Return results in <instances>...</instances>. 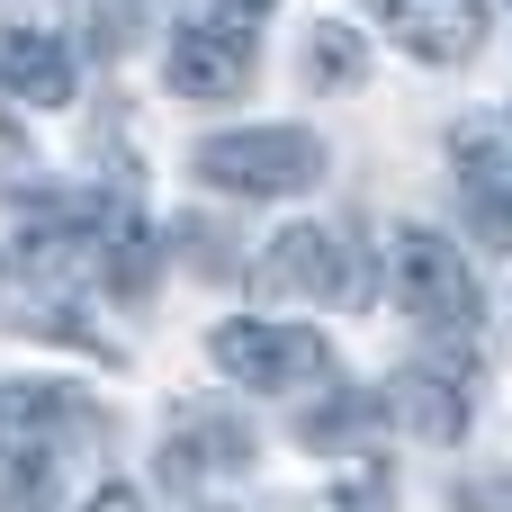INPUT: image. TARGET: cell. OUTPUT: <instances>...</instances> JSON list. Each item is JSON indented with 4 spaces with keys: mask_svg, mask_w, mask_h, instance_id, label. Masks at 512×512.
<instances>
[{
    "mask_svg": "<svg viewBox=\"0 0 512 512\" xmlns=\"http://www.w3.org/2000/svg\"><path fill=\"white\" fill-rule=\"evenodd\" d=\"M198 180L225 198H297L324 180V135L306 126H243V135H207L198 144Z\"/></svg>",
    "mask_w": 512,
    "mask_h": 512,
    "instance_id": "cell-2",
    "label": "cell"
},
{
    "mask_svg": "<svg viewBox=\"0 0 512 512\" xmlns=\"http://www.w3.org/2000/svg\"><path fill=\"white\" fill-rule=\"evenodd\" d=\"M0 423H9L18 477H45V468H54V432L72 423V396H63V387H9V396H0Z\"/></svg>",
    "mask_w": 512,
    "mask_h": 512,
    "instance_id": "cell-9",
    "label": "cell"
},
{
    "mask_svg": "<svg viewBox=\"0 0 512 512\" xmlns=\"http://www.w3.org/2000/svg\"><path fill=\"white\" fill-rule=\"evenodd\" d=\"M396 306L441 351L477 342V270H468V252L450 234H432V225H405L396 234Z\"/></svg>",
    "mask_w": 512,
    "mask_h": 512,
    "instance_id": "cell-1",
    "label": "cell"
},
{
    "mask_svg": "<svg viewBox=\"0 0 512 512\" xmlns=\"http://www.w3.org/2000/svg\"><path fill=\"white\" fill-rule=\"evenodd\" d=\"M387 495H396V477H387V459H360L342 486H333V504L324 512H387Z\"/></svg>",
    "mask_w": 512,
    "mask_h": 512,
    "instance_id": "cell-13",
    "label": "cell"
},
{
    "mask_svg": "<svg viewBox=\"0 0 512 512\" xmlns=\"http://www.w3.org/2000/svg\"><path fill=\"white\" fill-rule=\"evenodd\" d=\"M216 369L234 378V387H261V396H279V387H315L324 369H333V342L315 333V324H216Z\"/></svg>",
    "mask_w": 512,
    "mask_h": 512,
    "instance_id": "cell-3",
    "label": "cell"
},
{
    "mask_svg": "<svg viewBox=\"0 0 512 512\" xmlns=\"http://www.w3.org/2000/svg\"><path fill=\"white\" fill-rule=\"evenodd\" d=\"M0 90L27 99V108H63L72 99V54L54 27H9L0 36Z\"/></svg>",
    "mask_w": 512,
    "mask_h": 512,
    "instance_id": "cell-8",
    "label": "cell"
},
{
    "mask_svg": "<svg viewBox=\"0 0 512 512\" xmlns=\"http://www.w3.org/2000/svg\"><path fill=\"white\" fill-rule=\"evenodd\" d=\"M459 189H468V207H486V234H512V171L495 135H477V126H459Z\"/></svg>",
    "mask_w": 512,
    "mask_h": 512,
    "instance_id": "cell-10",
    "label": "cell"
},
{
    "mask_svg": "<svg viewBox=\"0 0 512 512\" xmlns=\"http://www.w3.org/2000/svg\"><path fill=\"white\" fill-rule=\"evenodd\" d=\"M270 279L297 288V297H342V306L369 288L360 279V243L342 225H288V234H270Z\"/></svg>",
    "mask_w": 512,
    "mask_h": 512,
    "instance_id": "cell-5",
    "label": "cell"
},
{
    "mask_svg": "<svg viewBox=\"0 0 512 512\" xmlns=\"http://www.w3.org/2000/svg\"><path fill=\"white\" fill-rule=\"evenodd\" d=\"M99 243H108V279H117L126 297H144V288H153V234H144L135 216H99Z\"/></svg>",
    "mask_w": 512,
    "mask_h": 512,
    "instance_id": "cell-12",
    "label": "cell"
},
{
    "mask_svg": "<svg viewBox=\"0 0 512 512\" xmlns=\"http://www.w3.org/2000/svg\"><path fill=\"white\" fill-rule=\"evenodd\" d=\"M378 18L414 63H468L486 45V0H378Z\"/></svg>",
    "mask_w": 512,
    "mask_h": 512,
    "instance_id": "cell-6",
    "label": "cell"
},
{
    "mask_svg": "<svg viewBox=\"0 0 512 512\" xmlns=\"http://www.w3.org/2000/svg\"><path fill=\"white\" fill-rule=\"evenodd\" d=\"M360 414H369L360 396H333L324 414H306V441H315V450H324V441H351V432H360Z\"/></svg>",
    "mask_w": 512,
    "mask_h": 512,
    "instance_id": "cell-14",
    "label": "cell"
},
{
    "mask_svg": "<svg viewBox=\"0 0 512 512\" xmlns=\"http://www.w3.org/2000/svg\"><path fill=\"white\" fill-rule=\"evenodd\" d=\"M387 414H396L414 441H441V450H450V441L468 432V387H459L450 369H396V378H387Z\"/></svg>",
    "mask_w": 512,
    "mask_h": 512,
    "instance_id": "cell-7",
    "label": "cell"
},
{
    "mask_svg": "<svg viewBox=\"0 0 512 512\" xmlns=\"http://www.w3.org/2000/svg\"><path fill=\"white\" fill-rule=\"evenodd\" d=\"M261 9H279V0H225V18H261Z\"/></svg>",
    "mask_w": 512,
    "mask_h": 512,
    "instance_id": "cell-16",
    "label": "cell"
},
{
    "mask_svg": "<svg viewBox=\"0 0 512 512\" xmlns=\"http://www.w3.org/2000/svg\"><path fill=\"white\" fill-rule=\"evenodd\" d=\"M243 81H252V36H243V18H180V36H171V90L198 99V108H216V99H234Z\"/></svg>",
    "mask_w": 512,
    "mask_h": 512,
    "instance_id": "cell-4",
    "label": "cell"
},
{
    "mask_svg": "<svg viewBox=\"0 0 512 512\" xmlns=\"http://www.w3.org/2000/svg\"><path fill=\"white\" fill-rule=\"evenodd\" d=\"M81 512H144V495H135V486H99Z\"/></svg>",
    "mask_w": 512,
    "mask_h": 512,
    "instance_id": "cell-15",
    "label": "cell"
},
{
    "mask_svg": "<svg viewBox=\"0 0 512 512\" xmlns=\"http://www.w3.org/2000/svg\"><path fill=\"white\" fill-rule=\"evenodd\" d=\"M306 72H315V81H333V90H360V72H369V45H360V27L324 18V27L306 36Z\"/></svg>",
    "mask_w": 512,
    "mask_h": 512,
    "instance_id": "cell-11",
    "label": "cell"
}]
</instances>
